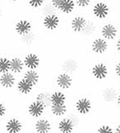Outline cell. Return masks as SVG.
<instances>
[{"instance_id":"obj_31","label":"cell","mask_w":120,"mask_h":133,"mask_svg":"<svg viewBox=\"0 0 120 133\" xmlns=\"http://www.w3.org/2000/svg\"><path fill=\"white\" fill-rule=\"evenodd\" d=\"M8 114V108L4 102L0 101V120L5 119Z\"/></svg>"},{"instance_id":"obj_33","label":"cell","mask_w":120,"mask_h":133,"mask_svg":"<svg viewBox=\"0 0 120 133\" xmlns=\"http://www.w3.org/2000/svg\"><path fill=\"white\" fill-rule=\"evenodd\" d=\"M113 46H114V50H116V52L120 55V35L115 39Z\"/></svg>"},{"instance_id":"obj_11","label":"cell","mask_w":120,"mask_h":133,"mask_svg":"<svg viewBox=\"0 0 120 133\" xmlns=\"http://www.w3.org/2000/svg\"><path fill=\"white\" fill-rule=\"evenodd\" d=\"M76 123L68 115L59 119L56 124V131L60 133H73L76 131Z\"/></svg>"},{"instance_id":"obj_36","label":"cell","mask_w":120,"mask_h":133,"mask_svg":"<svg viewBox=\"0 0 120 133\" xmlns=\"http://www.w3.org/2000/svg\"><path fill=\"white\" fill-rule=\"evenodd\" d=\"M9 3H11V4H17V3L20 2L22 0H7Z\"/></svg>"},{"instance_id":"obj_1","label":"cell","mask_w":120,"mask_h":133,"mask_svg":"<svg viewBox=\"0 0 120 133\" xmlns=\"http://www.w3.org/2000/svg\"><path fill=\"white\" fill-rule=\"evenodd\" d=\"M90 8L91 18L98 22L107 21L112 12V8L110 4L105 0H95Z\"/></svg>"},{"instance_id":"obj_8","label":"cell","mask_w":120,"mask_h":133,"mask_svg":"<svg viewBox=\"0 0 120 133\" xmlns=\"http://www.w3.org/2000/svg\"><path fill=\"white\" fill-rule=\"evenodd\" d=\"M55 84L57 89L61 90L63 91H67L74 85L73 75L61 71L55 76Z\"/></svg>"},{"instance_id":"obj_37","label":"cell","mask_w":120,"mask_h":133,"mask_svg":"<svg viewBox=\"0 0 120 133\" xmlns=\"http://www.w3.org/2000/svg\"><path fill=\"white\" fill-rule=\"evenodd\" d=\"M3 17H4V10H3V9L0 7V20H1Z\"/></svg>"},{"instance_id":"obj_32","label":"cell","mask_w":120,"mask_h":133,"mask_svg":"<svg viewBox=\"0 0 120 133\" xmlns=\"http://www.w3.org/2000/svg\"><path fill=\"white\" fill-rule=\"evenodd\" d=\"M50 4H51L54 8H55V10L58 12L60 7L61 6L62 3L64 2V0H49Z\"/></svg>"},{"instance_id":"obj_21","label":"cell","mask_w":120,"mask_h":133,"mask_svg":"<svg viewBox=\"0 0 120 133\" xmlns=\"http://www.w3.org/2000/svg\"><path fill=\"white\" fill-rule=\"evenodd\" d=\"M77 10L74 0H64L61 6L60 7L58 13L61 16H72L73 13Z\"/></svg>"},{"instance_id":"obj_34","label":"cell","mask_w":120,"mask_h":133,"mask_svg":"<svg viewBox=\"0 0 120 133\" xmlns=\"http://www.w3.org/2000/svg\"><path fill=\"white\" fill-rule=\"evenodd\" d=\"M115 106L120 110V91L118 92V96H117V99H116V102H115Z\"/></svg>"},{"instance_id":"obj_26","label":"cell","mask_w":120,"mask_h":133,"mask_svg":"<svg viewBox=\"0 0 120 133\" xmlns=\"http://www.w3.org/2000/svg\"><path fill=\"white\" fill-rule=\"evenodd\" d=\"M26 3L29 9L39 11L47 3V0H26Z\"/></svg>"},{"instance_id":"obj_5","label":"cell","mask_w":120,"mask_h":133,"mask_svg":"<svg viewBox=\"0 0 120 133\" xmlns=\"http://www.w3.org/2000/svg\"><path fill=\"white\" fill-rule=\"evenodd\" d=\"M74 111L80 116L84 117L89 115L94 109L93 101L86 96H81L74 101L73 103Z\"/></svg>"},{"instance_id":"obj_2","label":"cell","mask_w":120,"mask_h":133,"mask_svg":"<svg viewBox=\"0 0 120 133\" xmlns=\"http://www.w3.org/2000/svg\"><path fill=\"white\" fill-rule=\"evenodd\" d=\"M58 12H53L41 16V26L46 32H54L61 25V17Z\"/></svg>"},{"instance_id":"obj_35","label":"cell","mask_w":120,"mask_h":133,"mask_svg":"<svg viewBox=\"0 0 120 133\" xmlns=\"http://www.w3.org/2000/svg\"><path fill=\"white\" fill-rule=\"evenodd\" d=\"M113 128H114V132L115 133H120V123L117 124V125H114Z\"/></svg>"},{"instance_id":"obj_27","label":"cell","mask_w":120,"mask_h":133,"mask_svg":"<svg viewBox=\"0 0 120 133\" xmlns=\"http://www.w3.org/2000/svg\"><path fill=\"white\" fill-rule=\"evenodd\" d=\"M10 71V58L0 56V74Z\"/></svg>"},{"instance_id":"obj_17","label":"cell","mask_w":120,"mask_h":133,"mask_svg":"<svg viewBox=\"0 0 120 133\" xmlns=\"http://www.w3.org/2000/svg\"><path fill=\"white\" fill-rule=\"evenodd\" d=\"M18 76L13 72H7L0 74V88L4 90H11L16 87Z\"/></svg>"},{"instance_id":"obj_20","label":"cell","mask_w":120,"mask_h":133,"mask_svg":"<svg viewBox=\"0 0 120 133\" xmlns=\"http://www.w3.org/2000/svg\"><path fill=\"white\" fill-rule=\"evenodd\" d=\"M49 113L51 114L52 117L59 119L67 115L69 113V108L67 103L61 105H51L49 109Z\"/></svg>"},{"instance_id":"obj_15","label":"cell","mask_w":120,"mask_h":133,"mask_svg":"<svg viewBox=\"0 0 120 133\" xmlns=\"http://www.w3.org/2000/svg\"><path fill=\"white\" fill-rule=\"evenodd\" d=\"M24 130V124L18 117H10L4 123V131L7 133H20Z\"/></svg>"},{"instance_id":"obj_22","label":"cell","mask_w":120,"mask_h":133,"mask_svg":"<svg viewBox=\"0 0 120 133\" xmlns=\"http://www.w3.org/2000/svg\"><path fill=\"white\" fill-rule=\"evenodd\" d=\"M22 78L32 84L35 87L39 85L41 81V75L39 72L38 70H32V69H26L22 74Z\"/></svg>"},{"instance_id":"obj_3","label":"cell","mask_w":120,"mask_h":133,"mask_svg":"<svg viewBox=\"0 0 120 133\" xmlns=\"http://www.w3.org/2000/svg\"><path fill=\"white\" fill-rule=\"evenodd\" d=\"M89 72L94 80L97 82H103L108 79L110 75V68L107 62L99 61L91 66Z\"/></svg>"},{"instance_id":"obj_12","label":"cell","mask_w":120,"mask_h":133,"mask_svg":"<svg viewBox=\"0 0 120 133\" xmlns=\"http://www.w3.org/2000/svg\"><path fill=\"white\" fill-rule=\"evenodd\" d=\"M23 62L26 69L38 70L41 66L42 60L40 56L36 52H27L23 56Z\"/></svg>"},{"instance_id":"obj_25","label":"cell","mask_w":120,"mask_h":133,"mask_svg":"<svg viewBox=\"0 0 120 133\" xmlns=\"http://www.w3.org/2000/svg\"><path fill=\"white\" fill-rule=\"evenodd\" d=\"M36 39H37V34L35 33L34 30L32 32L27 33V34L19 37V41L20 42V44H22L25 46H31V45L34 44Z\"/></svg>"},{"instance_id":"obj_23","label":"cell","mask_w":120,"mask_h":133,"mask_svg":"<svg viewBox=\"0 0 120 133\" xmlns=\"http://www.w3.org/2000/svg\"><path fill=\"white\" fill-rule=\"evenodd\" d=\"M50 102L51 105L66 104L67 102V96L66 94V91L59 89L52 90L50 93Z\"/></svg>"},{"instance_id":"obj_7","label":"cell","mask_w":120,"mask_h":133,"mask_svg":"<svg viewBox=\"0 0 120 133\" xmlns=\"http://www.w3.org/2000/svg\"><path fill=\"white\" fill-rule=\"evenodd\" d=\"M26 112L28 117L35 120L41 117L45 116L49 113V110L47 109V108L43 103L33 99L30 102H28L26 108Z\"/></svg>"},{"instance_id":"obj_10","label":"cell","mask_w":120,"mask_h":133,"mask_svg":"<svg viewBox=\"0 0 120 133\" xmlns=\"http://www.w3.org/2000/svg\"><path fill=\"white\" fill-rule=\"evenodd\" d=\"M13 30L18 37H20L33 31V24L27 18H20L14 23Z\"/></svg>"},{"instance_id":"obj_29","label":"cell","mask_w":120,"mask_h":133,"mask_svg":"<svg viewBox=\"0 0 120 133\" xmlns=\"http://www.w3.org/2000/svg\"><path fill=\"white\" fill-rule=\"evenodd\" d=\"M95 132L97 133H113L114 128L109 124H101L95 129Z\"/></svg>"},{"instance_id":"obj_9","label":"cell","mask_w":120,"mask_h":133,"mask_svg":"<svg viewBox=\"0 0 120 133\" xmlns=\"http://www.w3.org/2000/svg\"><path fill=\"white\" fill-rule=\"evenodd\" d=\"M87 21H88V17L84 15L77 14L72 16L68 24L69 29L71 30L73 34L81 35L87 23Z\"/></svg>"},{"instance_id":"obj_19","label":"cell","mask_w":120,"mask_h":133,"mask_svg":"<svg viewBox=\"0 0 120 133\" xmlns=\"http://www.w3.org/2000/svg\"><path fill=\"white\" fill-rule=\"evenodd\" d=\"M10 58V72L16 75H22L26 70L23 58L19 56H13Z\"/></svg>"},{"instance_id":"obj_18","label":"cell","mask_w":120,"mask_h":133,"mask_svg":"<svg viewBox=\"0 0 120 133\" xmlns=\"http://www.w3.org/2000/svg\"><path fill=\"white\" fill-rule=\"evenodd\" d=\"M79 64L77 61H76L73 58H66L64 61H62L61 63V71L68 72L72 75L75 74L79 71Z\"/></svg>"},{"instance_id":"obj_24","label":"cell","mask_w":120,"mask_h":133,"mask_svg":"<svg viewBox=\"0 0 120 133\" xmlns=\"http://www.w3.org/2000/svg\"><path fill=\"white\" fill-rule=\"evenodd\" d=\"M50 93L51 91L48 90H43L38 91L34 95V99L37 101L40 102L41 103H43L45 107L47 108V109L49 110L50 106H51V102H50Z\"/></svg>"},{"instance_id":"obj_13","label":"cell","mask_w":120,"mask_h":133,"mask_svg":"<svg viewBox=\"0 0 120 133\" xmlns=\"http://www.w3.org/2000/svg\"><path fill=\"white\" fill-rule=\"evenodd\" d=\"M118 92V89L114 85H106L101 89V99L105 104H115Z\"/></svg>"},{"instance_id":"obj_28","label":"cell","mask_w":120,"mask_h":133,"mask_svg":"<svg viewBox=\"0 0 120 133\" xmlns=\"http://www.w3.org/2000/svg\"><path fill=\"white\" fill-rule=\"evenodd\" d=\"M77 10H87L88 8L91 7L92 4L95 0H74Z\"/></svg>"},{"instance_id":"obj_16","label":"cell","mask_w":120,"mask_h":133,"mask_svg":"<svg viewBox=\"0 0 120 133\" xmlns=\"http://www.w3.org/2000/svg\"><path fill=\"white\" fill-rule=\"evenodd\" d=\"M16 90L17 93L22 96H27L34 94L35 86L32 84L28 82L25 78L20 77L18 78L17 83L16 84Z\"/></svg>"},{"instance_id":"obj_4","label":"cell","mask_w":120,"mask_h":133,"mask_svg":"<svg viewBox=\"0 0 120 133\" xmlns=\"http://www.w3.org/2000/svg\"><path fill=\"white\" fill-rule=\"evenodd\" d=\"M99 35L107 40L109 43L114 42L115 39L120 35L119 28L115 22H101L99 28Z\"/></svg>"},{"instance_id":"obj_30","label":"cell","mask_w":120,"mask_h":133,"mask_svg":"<svg viewBox=\"0 0 120 133\" xmlns=\"http://www.w3.org/2000/svg\"><path fill=\"white\" fill-rule=\"evenodd\" d=\"M112 74L117 79L120 80V59L116 61L112 68Z\"/></svg>"},{"instance_id":"obj_14","label":"cell","mask_w":120,"mask_h":133,"mask_svg":"<svg viewBox=\"0 0 120 133\" xmlns=\"http://www.w3.org/2000/svg\"><path fill=\"white\" fill-rule=\"evenodd\" d=\"M53 122L46 116L35 119L33 131L36 133H50L53 131Z\"/></svg>"},{"instance_id":"obj_6","label":"cell","mask_w":120,"mask_h":133,"mask_svg":"<svg viewBox=\"0 0 120 133\" xmlns=\"http://www.w3.org/2000/svg\"><path fill=\"white\" fill-rule=\"evenodd\" d=\"M89 50L95 56H104L110 50V43L100 35L95 36L91 39L89 44Z\"/></svg>"}]
</instances>
